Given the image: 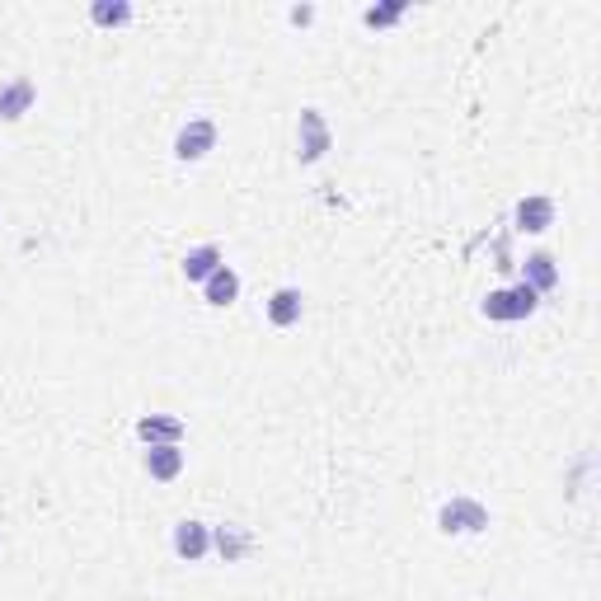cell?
<instances>
[{
    "mask_svg": "<svg viewBox=\"0 0 601 601\" xmlns=\"http://www.w3.org/2000/svg\"><path fill=\"white\" fill-rule=\"evenodd\" d=\"M540 306V296L526 287V282H517V287H498V292L484 296V320H498V324H512V320H531Z\"/></svg>",
    "mask_w": 601,
    "mask_h": 601,
    "instance_id": "1",
    "label": "cell"
},
{
    "mask_svg": "<svg viewBox=\"0 0 601 601\" xmlns=\"http://www.w3.org/2000/svg\"><path fill=\"white\" fill-rule=\"evenodd\" d=\"M437 531H447V536H479V531H489V508L475 503V498L456 494L437 512Z\"/></svg>",
    "mask_w": 601,
    "mask_h": 601,
    "instance_id": "2",
    "label": "cell"
},
{
    "mask_svg": "<svg viewBox=\"0 0 601 601\" xmlns=\"http://www.w3.org/2000/svg\"><path fill=\"white\" fill-rule=\"evenodd\" d=\"M334 146V132L324 123L320 108H301V123H296V160L301 165H320Z\"/></svg>",
    "mask_w": 601,
    "mask_h": 601,
    "instance_id": "3",
    "label": "cell"
},
{
    "mask_svg": "<svg viewBox=\"0 0 601 601\" xmlns=\"http://www.w3.org/2000/svg\"><path fill=\"white\" fill-rule=\"evenodd\" d=\"M216 151V123L212 118H188L179 127V137H174V155L184 160V165H198L207 155Z\"/></svg>",
    "mask_w": 601,
    "mask_h": 601,
    "instance_id": "4",
    "label": "cell"
},
{
    "mask_svg": "<svg viewBox=\"0 0 601 601\" xmlns=\"http://www.w3.org/2000/svg\"><path fill=\"white\" fill-rule=\"evenodd\" d=\"M174 555L188 559V564H198V559H207V550H212V526L198 522V517H184V522H174Z\"/></svg>",
    "mask_w": 601,
    "mask_h": 601,
    "instance_id": "5",
    "label": "cell"
},
{
    "mask_svg": "<svg viewBox=\"0 0 601 601\" xmlns=\"http://www.w3.org/2000/svg\"><path fill=\"white\" fill-rule=\"evenodd\" d=\"M555 198H545V193H531V198L517 202V212H512V221H517V231L526 235H545L550 226H555Z\"/></svg>",
    "mask_w": 601,
    "mask_h": 601,
    "instance_id": "6",
    "label": "cell"
},
{
    "mask_svg": "<svg viewBox=\"0 0 601 601\" xmlns=\"http://www.w3.org/2000/svg\"><path fill=\"white\" fill-rule=\"evenodd\" d=\"M33 99H38V85H33L29 76L5 80V85H0V123H19L33 108Z\"/></svg>",
    "mask_w": 601,
    "mask_h": 601,
    "instance_id": "7",
    "label": "cell"
},
{
    "mask_svg": "<svg viewBox=\"0 0 601 601\" xmlns=\"http://www.w3.org/2000/svg\"><path fill=\"white\" fill-rule=\"evenodd\" d=\"M522 282H526V287H531L536 296L555 292V287H559V263H555V254H545V249L526 254V259H522Z\"/></svg>",
    "mask_w": 601,
    "mask_h": 601,
    "instance_id": "8",
    "label": "cell"
},
{
    "mask_svg": "<svg viewBox=\"0 0 601 601\" xmlns=\"http://www.w3.org/2000/svg\"><path fill=\"white\" fill-rule=\"evenodd\" d=\"M137 437L146 447H179L184 442V423L170 414H146L137 418Z\"/></svg>",
    "mask_w": 601,
    "mask_h": 601,
    "instance_id": "9",
    "label": "cell"
},
{
    "mask_svg": "<svg viewBox=\"0 0 601 601\" xmlns=\"http://www.w3.org/2000/svg\"><path fill=\"white\" fill-rule=\"evenodd\" d=\"M263 310H268V324H273V329H292V324H301L306 296H301V287H278Z\"/></svg>",
    "mask_w": 601,
    "mask_h": 601,
    "instance_id": "10",
    "label": "cell"
},
{
    "mask_svg": "<svg viewBox=\"0 0 601 601\" xmlns=\"http://www.w3.org/2000/svg\"><path fill=\"white\" fill-rule=\"evenodd\" d=\"M202 301H207L212 310H226V306H235V301H240V273H235L231 263H221L212 278L202 282Z\"/></svg>",
    "mask_w": 601,
    "mask_h": 601,
    "instance_id": "11",
    "label": "cell"
},
{
    "mask_svg": "<svg viewBox=\"0 0 601 601\" xmlns=\"http://www.w3.org/2000/svg\"><path fill=\"white\" fill-rule=\"evenodd\" d=\"M212 545L221 550V559H226V564H240V559H245L249 550H254V536H249L245 526L221 522V526L212 531Z\"/></svg>",
    "mask_w": 601,
    "mask_h": 601,
    "instance_id": "12",
    "label": "cell"
},
{
    "mask_svg": "<svg viewBox=\"0 0 601 601\" xmlns=\"http://www.w3.org/2000/svg\"><path fill=\"white\" fill-rule=\"evenodd\" d=\"M146 475L160 479V484H170V479H179V470H184V447H146Z\"/></svg>",
    "mask_w": 601,
    "mask_h": 601,
    "instance_id": "13",
    "label": "cell"
},
{
    "mask_svg": "<svg viewBox=\"0 0 601 601\" xmlns=\"http://www.w3.org/2000/svg\"><path fill=\"white\" fill-rule=\"evenodd\" d=\"M226 263V254H221V245H198V249H188L184 254V278L188 282H207Z\"/></svg>",
    "mask_w": 601,
    "mask_h": 601,
    "instance_id": "14",
    "label": "cell"
},
{
    "mask_svg": "<svg viewBox=\"0 0 601 601\" xmlns=\"http://www.w3.org/2000/svg\"><path fill=\"white\" fill-rule=\"evenodd\" d=\"M90 19L99 24V29H123L127 19H132V5H127V0H94Z\"/></svg>",
    "mask_w": 601,
    "mask_h": 601,
    "instance_id": "15",
    "label": "cell"
},
{
    "mask_svg": "<svg viewBox=\"0 0 601 601\" xmlns=\"http://www.w3.org/2000/svg\"><path fill=\"white\" fill-rule=\"evenodd\" d=\"M404 19V0H395V5H371V10H362V24L367 29H390V24H400Z\"/></svg>",
    "mask_w": 601,
    "mask_h": 601,
    "instance_id": "16",
    "label": "cell"
},
{
    "mask_svg": "<svg viewBox=\"0 0 601 601\" xmlns=\"http://www.w3.org/2000/svg\"><path fill=\"white\" fill-rule=\"evenodd\" d=\"M287 19H292V24H310V19H315V5H296Z\"/></svg>",
    "mask_w": 601,
    "mask_h": 601,
    "instance_id": "17",
    "label": "cell"
}]
</instances>
